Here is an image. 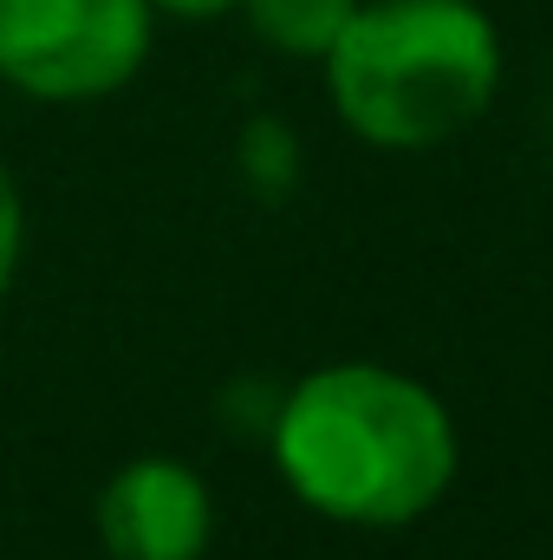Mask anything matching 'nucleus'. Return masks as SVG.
<instances>
[{
  "label": "nucleus",
  "mask_w": 553,
  "mask_h": 560,
  "mask_svg": "<svg viewBox=\"0 0 553 560\" xmlns=\"http://www.w3.org/2000/svg\"><path fill=\"white\" fill-rule=\"evenodd\" d=\"M462 443L443 398L391 365L345 359L306 372L274 411L280 482L326 522L404 528L456 482Z\"/></svg>",
  "instance_id": "1"
},
{
  "label": "nucleus",
  "mask_w": 553,
  "mask_h": 560,
  "mask_svg": "<svg viewBox=\"0 0 553 560\" xmlns=\"http://www.w3.org/2000/svg\"><path fill=\"white\" fill-rule=\"evenodd\" d=\"M319 66L352 138L436 150L495 105L502 33L475 0H358Z\"/></svg>",
  "instance_id": "2"
},
{
  "label": "nucleus",
  "mask_w": 553,
  "mask_h": 560,
  "mask_svg": "<svg viewBox=\"0 0 553 560\" xmlns=\"http://www.w3.org/2000/svg\"><path fill=\"white\" fill-rule=\"evenodd\" d=\"M150 39V0H0V85L39 105H92L138 79Z\"/></svg>",
  "instance_id": "3"
},
{
  "label": "nucleus",
  "mask_w": 553,
  "mask_h": 560,
  "mask_svg": "<svg viewBox=\"0 0 553 560\" xmlns=\"http://www.w3.org/2000/svg\"><path fill=\"white\" fill-rule=\"evenodd\" d=\"M209 535V482L176 456H131L98 489V541L111 560H202Z\"/></svg>",
  "instance_id": "4"
},
{
  "label": "nucleus",
  "mask_w": 553,
  "mask_h": 560,
  "mask_svg": "<svg viewBox=\"0 0 553 560\" xmlns=\"http://www.w3.org/2000/svg\"><path fill=\"white\" fill-rule=\"evenodd\" d=\"M242 7H248V26L293 59H326L345 20L358 13V0H242Z\"/></svg>",
  "instance_id": "5"
},
{
  "label": "nucleus",
  "mask_w": 553,
  "mask_h": 560,
  "mask_svg": "<svg viewBox=\"0 0 553 560\" xmlns=\"http://www.w3.org/2000/svg\"><path fill=\"white\" fill-rule=\"evenodd\" d=\"M20 255H26V202H20V183L13 170L0 163V293L20 275Z\"/></svg>",
  "instance_id": "6"
},
{
  "label": "nucleus",
  "mask_w": 553,
  "mask_h": 560,
  "mask_svg": "<svg viewBox=\"0 0 553 560\" xmlns=\"http://www.w3.org/2000/svg\"><path fill=\"white\" fill-rule=\"evenodd\" d=\"M156 13H183V20H215V13H235L242 0H150Z\"/></svg>",
  "instance_id": "7"
}]
</instances>
